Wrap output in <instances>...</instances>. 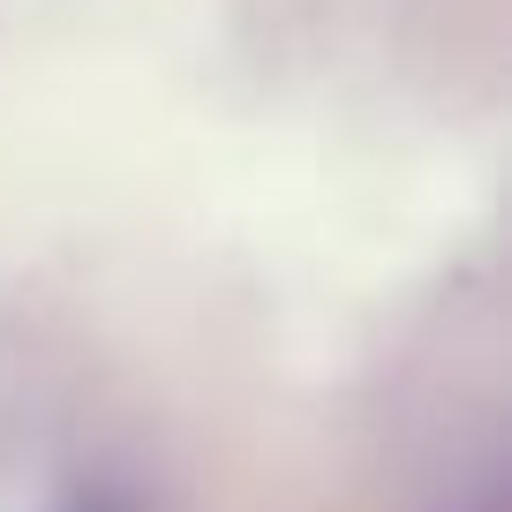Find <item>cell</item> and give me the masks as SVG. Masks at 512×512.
<instances>
[{
    "mask_svg": "<svg viewBox=\"0 0 512 512\" xmlns=\"http://www.w3.org/2000/svg\"><path fill=\"white\" fill-rule=\"evenodd\" d=\"M0 512H144V497L106 475H61L38 497H0Z\"/></svg>",
    "mask_w": 512,
    "mask_h": 512,
    "instance_id": "6da1fadb",
    "label": "cell"
}]
</instances>
